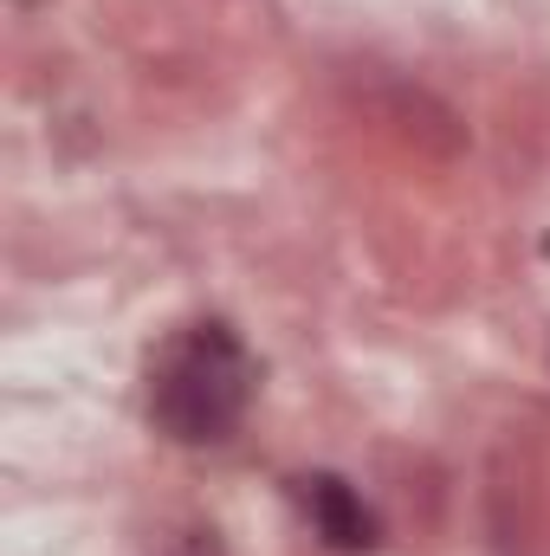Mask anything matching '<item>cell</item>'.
Listing matches in <instances>:
<instances>
[{"label":"cell","instance_id":"1","mask_svg":"<svg viewBox=\"0 0 550 556\" xmlns=\"http://www.w3.org/2000/svg\"><path fill=\"white\" fill-rule=\"evenodd\" d=\"M253 389H260V369L221 317L182 324L149 363V415L182 446H221L247 420Z\"/></svg>","mask_w":550,"mask_h":556},{"label":"cell","instance_id":"2","mask_svg":"<svg viewBox=\"0 0 550 556\" xmlns=\"http://www.w3.org/2000/svg\"><path fill=\"white\" fill-rule=\"evenodd\" d=\"M304 505H311V525L330 551H370L376 544V518L363 511V498L343 479H330V472L304 479Z\"/></svg>","mask_w":550,"mask_h":556}]
</instances>
